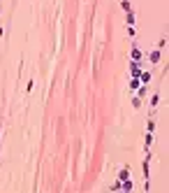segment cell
Listing matches in <instances>:
<instances>
[{"mask_svg": "<svg viewBox=\"0 0 169 193\" xmlns=\"http://www.w3.org/2000/svg\"><path fill=\"white\" fill-rule=\"evenodd\" d=\"M151 61H153V63L160 61V54H158V51H153V54H151Z\"/></svg>", "mask_w": 169, "mask_h": 193, "instance_id": "2", "label": "cell"}, {"mask_svg": "<svg viewBox=\"0 0 169 193\" xmlns=\"http://www.w3.org/2000/svg\"><path fill=\"white\" fill-rule=\"evenodd\" d=\"M132 58H134V61H139V58H141V51H139V49H134V51H132Z\"/></svg>", "mask_w": 169, "mask_h": 193, "instance_id": "1", "label": "cell"}]
</instances>
